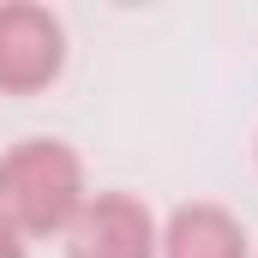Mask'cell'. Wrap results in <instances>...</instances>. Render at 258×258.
<instances>
[{
	"mask_svg": "<svg viewBox=\"0 0 258 258\" xmlns=\"http://www.w3.org/2000/svg\"><path fill=\"white\" fill-rule=\"evenodd\" d=\"M156 258H252V234L228 204L192 198V204H174L162 216Z\"/></svg>",
	"mask_w": 258,
	"mask_h": 258,
	"instance_id": "obj_4",
	"label": "cell"
},
{
	"mask_svg": "<svg viewBox=\"0 0 258 258\" xmlns=\"http://www.w3.org/2000/svg\"><path fill=\"white\" fill-rule=\"evenodd\" d=\"M0 258H30V240H24V234H12L6 222H0Z\"/></svg>",
	"mask_w": 258,
	"mask_h": 258,
	"instance_id": "obj_5",
	"label": "cell"
},
{
	"mask_svg": "<svg viewBox=\"0 0 258 258\" xmlns=\"http://www.w3.org/2000/svg\"><path fill=\"white\" fill-rule=\"evenodd\" d=\"M252 162H258V138H252Z\"/></svg>",
	"mask_w": 258,
	"mask_h": 258,
	"instance_id": "obj_6",
	"label": "cell"
},
{
	"mask_svg": "<svg viewBox=\"0 0 258 258\" xmlns=\"http://www.w3.org/2000/svg\"><path fill=\"white\" fill-rule=\"evenodd\" d=\"M66 72V24L42 0H0V96H42Z\"/></svg>",
	"mask_w": 258,
	"mask_h": 258,
	"instance_id": "obj_2",
	"label": "cell"
},
{
	"mask_svg": "<svg viewBox=\"0 0 258 258\" xmlns=\"http://www.w3.org/2000/svg\"><path fill=\"white\" fill-rule=\"evenodd\" d=\"M90 198L84 156L66 138H18L0 150V222L24 240H60Z\"/></svg>",
	"mask_w": 258,
	"mask_h": 258,
	"instance_id": "obj_1",
	"label": "cell"
},
{
	"mask_svg": "<svg viewBox=\"0 0 258 258\" xmlns=\"http://www.w3.org/2000/svg\"><path fill=\"white\" fill-rule=\"evenodd\" d=\"M252 258H258V240H252Z\"/></svg>",
	"mask_w": 258,
	"mask_h": 258,
	"instance_id": "obj_7",
	"label": "cell"
},
{
	"mask_svg": "<svg viewBox=\"0 0 258 258\" xmlns=\"http://www.w3.org/2000/svg\"><path fill=\"white\" fill-rule=\"evenodd\" d=\"M162 216L138 192H90L84 210L60 234L66 258H156Z\"/></svg>",
	"mask_w": 258,
	"mask_h": 258,
	"instance_id": "obj_3",
	"label": "cell"
}]
</instances>
